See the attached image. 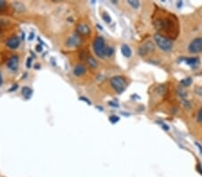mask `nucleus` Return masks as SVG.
<instances>
[{"mask_svg": "<svg viewBox=\"0 0 202 177\" xmlns=\"http://www.w3.org/2000/svg\"><path fill=\"white\" fill-rule=\"evenodd\" d=\"M33 39H34V33H33V32H31V34L29 35L28 39H29V40H32Z\"/></svg>", "mask_w": 202, "mask_h": 177, "instance_id": "obj_31", "label": "nucleus"}, {"mask_svg": "<svg viewBox=\"0 0 202 177\" xmlns=\"http://www.w3.org/2000/svg\"><path fill=\"white\" fill-rule=\"evenodd\" d=\"M178 93L181 97H186L187 96V91H183V90H181V91H178Z\"/></svg>", "mask_w": 202, "mask_h": 177, "instance_id": "obj_25", "label": "nucleus"}, {"mask_svg": "<svg viewBox=\"0 0 202 177\" xmlns=\"http://www.w3.org/2000/svg\"><path fill=\"white\" fill-rule=\"evenodd\" d=\"M128 3H129V5L130 7H132L134 9H138L140 5L139 2L137 1V0H129V1H128Z\"/></svg>", "mask_w": 202, "mask_h": 177, "instance_id": "obj_18", "label": "nucleus"}, {"mask_svg": "<svg viewBox=\"0 0 202 177\" xmlns=\"http://www.w3.org/2000/svg\"><path fill=\"white\" fill-rule=\"evenodd\" d=\"M7 46H8L11 49H16L18 46H20V39L17 36H14L12 38L7 40Z\"/></svg>", "mask_w": 202, "mask_h": 177, "instance_id": "obj_11", "label": "nucleus"}, {"mask_svg": "<svg viewBox=\"0 0 202 177\" xmlns=\"http://www.w3.org/2000/svg\"><path fill=\"white\" fill-rule=\"evenodd\" d=\"M121 53H122V55H124L125 57H127V58H129V57L131 56V54H132L130 47L128 46L127 44H123V45L121 46Z\"/></svg>", "mask_w": 202, "mask_h": 177, "instance_id": "obj_13", "label": "nucleus"}, {"mask_svg": "<svg viewBox=\"0 0 202 177\" xmlns=\"http://www.w3.org/2000/svg\"><path fill=\"white\" fill-rule=\"evenodd\" d=\"M7 6V3L3 0H0V9H4Z\"/></svg>", "mask_w": 202, "mask_h": 177, "instance_id": "obj_27", "label": "nucleus"}, {"mask_svg": "<svg viewBox=\"0 0 202 177\" xmlns=\"http://www.w3.org/2000/svg\"><path fill=\"white\" fill-rule=\"evenodd\" d=\"M109 120L112 123H117V122H118L119 120H120V118H119V117H118V116H110Z\"/></svg>", "mask_w": 202, "mask_h": 177, "instance_id": "obj_22", "label": "nucleus"}, {"mask_svg": "<svg viewBox=\"0 0 202 177\" xmlns=\"http://www.w3.org/2000/svg\"><path fill=\"white\" fill-rule=\"evenodd\" d=\"M31 61H32V58L31 57H28L27 62H26V67L27 68H30L31 66Z\"/></svg>", "mask_w": 202, "mask_h": 177, "instance_id": "obj_24", "label": "nucleus"}, {"mask_svg": "<svg viewBox=\"0 0 202 177\" xmlns=\"http://www.w3.org/2000/svg\"><path fill=\"white\" fill-rule=\"evenodd\" d=\"M14 7H15V9H16V11H18V12H23V11H25L24 6H23V4H21V3H15V4H14Z\"/></svg>", "mask_w": 202, "mask_h": 177, "instance_id": "obj_17", "label": "nucleus"}, {"mask_svg": "<svg viewBox=\"0 0 202 177\" xmlns=\"http://www.w3.org/2000/svg\"><path fill=\"white\" fill-rule=\"evenodd\" d=\"M154 39H155V41H156V43L157 44V46H159L163 51H169V50L171 49L172 42L171 41V39H168L165 36H163V34L156 33L154 35Z\"/></svg>", "mask_w": 202, "mask_h": 177, "instance_id": "obj_4", "label": "nucleus"}, {"mask_svg": "<svg viewBox=\"0 0 202 177\" xmlns=\"http://www.w3.org/2000/svg\"><path fill=\"white\" fill-rule=\"evenodd\" d=\"M198 63H199V59L197 57H190V58L186 59V64L190 66H194Z\"/></svg>", "mask_w": 202, "mask_h": 177, "instance_id": "obj_15", "label": "nucleus"}, {"mask_svg": "<svg viewBox=\"0 0 202 177\" xmlns=\"http://www.w3.org/2000/svg\"><path fill=\"white\" fill-rule=\"evenodd\" d=\"M197 120L199 123H202V108L200 109L199 113H198V117H197Z\"/></svg>", "mask_w": 202, "mask_h": 177, "instance_id": "obj_23", "label": "nucleus"}, {"mask_svg": "<svg viewBox=\"0 0 202 177\" xmlns=\"http://www.w3.org/2000/svg\"><path fill=\"white\" fill-rule=\"evenodd\" d=\"M155 27L158 31L166 32L167 36L175 37L178 32V24L176 19L171 16L167 15L166 17H160L155 21Z\"/></svg>", "mask_w": 202, "mask_h": 177, "instance_id": "obj_1", "label": "nucleus"}, {"mask_svg": "<svg viewBox=\"0 0 202 177\" xmlns=\"http://www.w3.org/2000/svg\"><path fill=\"white\" fill-rule=\"evenodd\" d=\"M7 67L13 72L17 71L18 67H19V56L18 55H14L8 59Z\"/></svg>", "mask_w": 202, "mask_h": 177, "instance_id": "obj_7", "label": "nucleus"}, {"mask_svg": "<svg viewBox=\"0 0 202 177\" xmlns=\"http://www.w3.org/2000/svg\"><path fill=\"white\" fill-rule=\"evenodd\" d=\"M86 63H87V64H88V66H89L90 68H93V69L97 68L98 65H99L97 60H96L95 58H93V56H91V55H88V56L86 57Z\"/></svg>", "mask_w": 202, "mask_h": 177, "instance_id": "obj_12", "label": "nucleus"}, {"mask_svg": "<svg viewBox=\"0 0 202 177\" xmlns=\"http://www.w3.org/2000/svg\"><path fill=\"white\" fill-rule=\"evenodd\" d=\"M101 17H102L103 21L106 23H111V18H110V16L107 13H103V14L101 15Z\"/></svg>", "mask_w": 202, "mask_h": 177, "instance_id": "obj_19", "label": "nucleus"}, {"mask_svg": "<svg viewBox=\"0 0 202 177\" xmlns=\"http://www.w3.org/2000/svg\"><path fill=\"white\" fill-rule=\"evenodd\" d=\"M77 32L79 36H89L91 33V29L87 24L80 23L77 27Z\"/></svg>", "mask_w": 202, "mask_h": 177, "instance_id": "obj_8", "label": "nucleus"}, {"mask_svg": "<svg viewBox=\"0 0 202 177\" xmlns=\"http://www.w3.org/2000/svg\"><path fill=\"white\" fill-rule=\"evenodd\" d=\"M17 89H18V85H17V84L14 85V86H13V88H11V89L9 90V91H14L15 90H16V91Z\"/></svg>", "mask_w": 202, "mask_h": 177, "instance_id": "obj_30", "label": "nucleus"}, {"mask_svg": "<svg viewBox=\"0 0 202 177\" xmlns=\"http://www.w3.org/2000/svg\"><path fill=\"white\" fill-rule=\"evenodd\" d=\"M114 53V49L112 48V47H110V46H109V47H107V49H106V55L107 56H111V55Z\"/></svg>", "mask_w": 202, "mask_h": 177, "instance_id": "obj_21", "label": "nucleus"}, {"mask_svg": "<svg viewBox=\"0 0 202 177\" xmlns=\"http://www.w3.org/2000/svg\"><path fill=\"white\" fill-rule=\"evenodd\" d=\"M110 105H111V106H114V107H118V105L117 104H113V103H109Z\"/></svg>", "mask_w": 202, "mask_h": 177, "instance_id": "obj_33", "label": "nucleus"}, {"mask_svg": "<svg viewBox=\"0 0 202 177\" xmlns=\"http://www.w3.org/2000/svg\"><path fill=\"white\" fill-rule=\"evenodd\" d=\"M192 83V80L191 78H186V79H183L181 81V85L183 86V87H188Z\"/></svg>", "mask_w": 202, "mask_h": 177, "instance_id": "obj_16", "label": "nucleus"}, {"mask_svg": "<svg viewBox=\"0 0 202 177\" xmlns=\"http://www.w3.org/2000/svg\"><path fill=\"white\" fill-rule=\"evenodd\" d=\"M86 71H87V69H86V65H84L83 64H78L75 66V68L73 70V73L78 77H81V76L86 74Z\"/></svg>", "mask_w": 202, "mask_h": 177, "instance_id": "obj_10", "label": "nucleus"}, {"mask_svg": "<svg viewBox=\"0 0 202 177\" xmlns=\"http://www.w3.org/2000/svg\"><path fill=\"white\" fill-rule=\"evenodd\" d=\"M188 51L190 54H199L202 52V37L195 38L188 46Z\"/></svg>", "mask_w": 202, "mask_h": 177, "instance_id": "obj_5", "label": "nucleus"}, {"mask_svg": "<svg viewBox=\"0 0 202 177\" xmlns=\"http://www.w3.org/2000/svg\"><path fill=\"white\" fill-rule=\"evenodd\" d=\"M31 93H32L31 89H30L27 86L23 87V89H22V94H23V96L25 99H30V97L31 96Z\"/></svg>", "mask_w": 202, "mask_h": 177, "instance_id": "obj_14", "label": "nucleus"}, {"mask_svg": "<svg viewBox=\"0 0 202 177\" xmlns=\"http://www.w3.org/2000/svg\"><path fill=\"white\" fill-rule=\"evenodd\" d=\"M3 83V78H2V74H1V72H0V86Z\"/></svg>", "mask_w": 202, "mask_h": 177, "instance_id": "obj_32", "label": "nucleus"}, {"mask_svg": "<svg viewBox=\"0 0 202 177\" xmlns=\"http://www.w3.org/2000/svg\"><path fill=\"white\" fill-rule=\"evenodd\" d=\"M155 50V45L153 44V42L151 41H148L147 43L143 44L142 46L139 47V53L140 55L142 56H145L147 55L149 53L153 52Z\"/></svg>", "mask_w": 202, "mask_h": 177, "instance_id": "obj_6", "label": "nucleus"}, {"mask_svg": "<svg viewBox=\"0 0 202 177\" xmlns=\"http://www.w3.org/2000/svg\"><path fill=\"white\" fill-rule=\"evenodd\" d=\"M81 44V39L79 37V35H73L69 37L67 42H66V45L68 46V47H77Z\"/></svg>", "mask_w": 202, "mask_h": 177, "instance_id": "obj_9", "label": "nucleus"}, {"mask_svg": "<svg viewBox=\"0 0 202 177\" xmlns=\"http://www.w3.org/2000/svg\"><path fill=\"white\" fill-rule=\"evenodd\" d=\"M35 49H36L37 52H41L42 51V46H41V45H37Z\"/></svg>", "mask_w": 202, "mask_h": 177, "instance_id": "obj_28", "label": "nucleus"}, {"mask_svg": "<svg viewBox=\"0 0 202 177\" xmlns=\"http://www.w3.org/2000/svg\"><path fill=\"white\" fill-rule=\"evenodd\" d=\"M79 100H84L86 103H87L88 105H91V101L88 100V99H86L85 97H79Z\"/></svg>", "mask_w": 202, "mask_h": 177, "instance_id": "obj_26", "label": "nucleus"}, {"mask_svg": "<svg viewBox=\"0 0 202 177\" xmlns=\"http://www.w3.org/2000/svg\"><path fill=\"white\" fill-rule=\"evenodd\" d=\"M110 85H111L112 89L118 94H120V93L123 92L125 90H126L127 86H128V82L125 80V78L122 77V76H120V75L111 78L110 81Z\"/></svg>", "mask_w": 202, "mask_h": 177, "instance_id": "obj_3", "label": "nucleus"}, {"mask_svg": "<svg viewBox=\"0 0 202 177\" xmlns=\"http://www.w3.org/2000/svg\"><path fill=\"white\" fill-rule=\"evenodd\" d=\"M197 170H198V172H199L200 175H202V167L200 166V165H198V166H197Z\"/></svg>", "mask_w": 202, "mask_h": 177, "instance_id": "obj_29", "label": "nucleus"}, {"mask_svg": "<svg viewBox=\"0 0 202 177\" xmlns=\"http://www.w3.org/2000/svg\"><path fill=\"white\" fill-rule=\"evenodd\" d=\"M194 92L199 95V96H202V87L200 86H197L194 89Z\"/></svg>", "mask_w": 202, "mask_h": 177, "instance_id": "obj_20", "label": "nucleus"}, {"mask_svg": "<svg viewBox=\"0 0 202 177\" xmlns=\"http://www.w3.org/2000/svg\"><path fill=\"white\" fill-rule=\"evenodd\" d=\"M93 50H94V53L96 54V55L99 57V58H104V56L106 55V49H107V46L105 45V41L104 39L101 37V36H98L96 39H94L93 44Z\"/></svg>", "mask_w": 202, "mask_h": 177, "instance_id": "obj_2", "label": "nucleus"}]
</instances>
